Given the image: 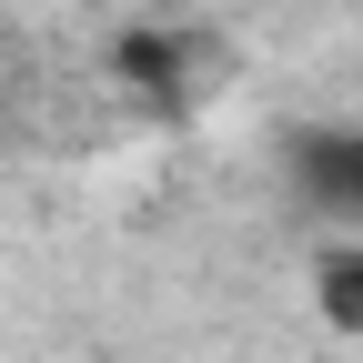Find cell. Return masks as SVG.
Instances as JSON below:
<instances>
[{
	"label": "cell",
	"instance_id": "obj_1",
	"mask_svg": "<svg viewBox=\"0 0 363 363\" xmlns=\"http://www.w3.org/2000/svg\"><path fill=\"white\" fill-rule=\"evenodd\" d=\"M293 192L313 212L363 222V131H293Z\"/></svg>",
	"mask_w": 363,
	"mask_h": 363
},
{
	"label": "cell",
	"instance_id": "obj_3",
	"mask_svg": "<svg viewBox=\"0 0 363 363\" xmlns=\"http://www.w3.org/2000/svg\"><path fill=\"white\" fill-rule=\"evenodd\" d=\"M313 303H323V323H333V333L363 343V252H353V242H333L323 262H313Z\"/></svg>",
	"mask_w": 363,
	"mask_h": 363
},
{
	"label": "cell",
	"instance_id": "obj_2",
	"mask_svg": "<svg viewBox=\"0 0 363 363\" xmlns=\"http://www.w3.org/2000/svg\"><path fill=\"white\" fill-rule=\"evenodd\" d=\"M111 71H121L131 91H152V101H192V81H202L212 61H202L192 30H121V40H111Z\"/></svg>",
	"mask_w": 363,
	"mask_h": 363
}]
</instances>
